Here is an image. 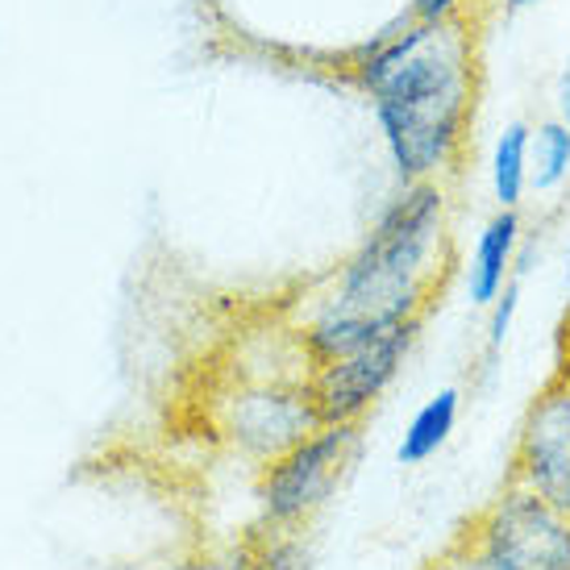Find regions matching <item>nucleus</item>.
<instances>
[{
  "label": "nucleus",
  "mask_w": 570,
  "mask_h": 570,
  "mask_svg": "<svg viewBox=\"0 0 570 570\" xmlns=\"http://www.w3.org/2000/svg\"><path fill=\"white\" fill-rule=\"evenodd\" d=\"M517 475L529 491L570 517V387L550 380L529 404L517 442Z\"/></svg>",
  "instance_id": "423d86ee"
},
{
  "label": "nucleus",
  "mask_w": 570,
  "mask_h": 570,
  "mask_svg": "<svg viewBox=\"0 0 570 570\" xmlns=\"http://www.w3.org/2000/svg\"><path fill=\"white\" fill-rule=\"evenodd\" d=\"M459 404H462L459 387H442L438 396H429L425 404H421V412L412 416V425L404 429L396 459L404 462V466H421V462L433 459V454L450 442L454 425H459Z\"/></svg>",
  "instance_id": "6e6552de"
},
{
  "label": "nucleus",
  "mask_w": 570,
  "mask_h": 570,
  "mask_svg": "<svg viewBox=\"0 0 570 570\" xmlns=\"http://www.w3.org/2000/svg\"><path fill=\"white\" fill-rule=\"evenodd\" d=\"M508 13H521V9H533V4H541V0H500Z\"/></svg>",
  "instance_id": "2eb2a0df"
},
{
  "label": "nucleus",
  "mask_w": 570,
  "mask_h": 570,
  "mask_svg": "<svg viewBox=\"0 0 570 570\" xmlns=\"http://www.w3.org/2000/svg\"><path fill=\"white\" fill-rule=\"evenodd\" d=\"M570 179V126L567 121H541L529 142V188L558 191Z\"/></svg>",
  "instance_id": "9d476101"
},
{
  "label": "nucleus",
  "mask_w": 570,
  "mask_h": 570,
  "mask_svg": "<svg viewBox=\"0 0 570 570\" xmlns=\"http://www.w3.org/2000/svg\"><path fill=\"white\" fill-rule=\"evenodd\" d=\"M421 321L425 317L404 321L396 330L380 333L375 342H366L363 350L321 366L313 387L304 392L317 425H358L363 421V412L396 383L400 366H404L412 342L421 333Z\"/></svg>",
  "instance_id": "20e7f679"
},
{
  "label": "nucleus",
  "mask_w": 570,
  "mask_h": 570,
  "mask_svg": "<svg viewBox=\"0 0 570 570\" xmlns=\"http://www.w3.org/2000/svg\"><path fill=\"white\" fill-rule=\"evenodd\" d=\"M471 0H412V17L416 21H445V17H462Z\"/></svg>",
  "instance_id": "f8f14e48"
},
{
  "label": "nucleus",
  "mask_w": 570,
  "mask_h": 570,
  "mask_svg": "<svg viewBox=\"0 0 570 570\" xmlns=\"http://www.w3.org/2000/svg\"><path fill=\"white\" fill-rule=\"evenodd\" d=\"M529 142H533V126L512 121L491 146V191L500 208H521L529 191Z\"/></svg>",
  "instance_id": "1a4fd4ad"
},
{
  "label": "nucleus",
  "mask_w": 570,
  "mask_h": 570,
  "mask_svg": "<svg viewBox=\"0 0 570 570\" xmlns=\"http://www.w3.org/2000/svg\"><path fill=\"white\" fill-rule=\"evenodd\" d=\"M517 242H521V217L517 208H500L471 254V271H466V287H471V304L488 308L512 279V258H517Z\"/></svg>",
  "instance_id": "0eeeda50"
},
{
  "label": "nucleus",
  "mask_w": 570,
  "mask_h": 570,
  "mask_svg": "<svg viewBox=\"0 0 570 570\" xmlns=\"http://www.w3.org/2000/svg\"><path fill=\"white\" fill-rule=\"evenodd\" d=\"M442 246L445 188L404 184V191L371 225L363 246L350 254L333 304L304 333L308 358L317 366L337 363L380 333L425 317L445 279Z\"/></svg>",
  "instance_id": "f03ea898"
},
{
  "label": "nucleus",
  "mask_w": 570,
  "mask_h": 570,
  "mask_svg": "<svg viewBox=\"0 0 570 570\" xmlns=\"http://www.w3.org/2000/svg\"><path fill=\"white\" fill-rule=\"evenodd\" d=\"M479 570H570V521L538 491H504L479 524Z\"/></svg>",
  "instance_id": "7ed1b4c3"
},
{
  "label": "nucleus",
  "mask_w": 570,
  "mask_h": 570,
  "mask_svg": "<svg viewBox=\"0 0 570 570\" xmlns=\"http://www.w3.org/2000/svg\"><path fill=\"white\" fill-rule=\"evenodd\" d=\"M354 445H358V425H317L301 442L287 445L258 483V500L271 521L292 524L308 517L346 471Z\"/></svg>",
  "instance_id": "39448f33"
},
{
  "label": "nucleus",
  "mask_w": 570,
  "mask_h": 570,
  "mask_svg": "<svg viewBox=\"0 0 570 570\" xmlns=\"http://www.w3.org/2000/svg\"><path fill=\"white\" fill-rule=\"evenodd\" d=\"M558 380L570 387V321H567V333H562V363H558Z\"/></svg>",
  "instance_id": "4468645a"
},
{
  "label": "nucleus",
  "mask_w": 570,
  "mask_h": 570,
  "mask_svg": "<svg viewBox=\"0 0 570 570\" xmlns=\"http://www.w3.org/2000/svg\"><path fill=\"white\" fill-rule=\"evenodd\" d=\"M517 308H521V287L517 279H508V287L491 301V321H488V350H500L512 333V321H517Z\"/></svg>",
  "instance_id": "9b49d317"
},
{
  "label": "nucleus",
  "mask_w": 570,
  "mask_h": 570,
  "mask_svg": "<svg viewBox=\"0 0 570 570\" xmlns=\"http://www.w3.org/2000/svg\"><path fill=\"white\" fill-rule=\"evenodd\" d=\"M558 121L570 126V63H567V71H562V80H558Z\"/></svg>",
  "instance_id": "ddd939ff"
},
{
  "label": "nucleus",
  "mask_w": 570,
  "mask_h": 570,
  "mask_svg": "<svg viewBox=\"0 0 570 570\" xmlns=\"http://www.w3.org/2000/svg\"><path fill=\"white\" fill-rule=\"evenodd\" d=\"M350 76L371 96L383 146L404 184H442L459 171L479 100L471 17H412L409 26L358 50Z\"/></svg>",
  "instance_id": "f257e3e1"
}]
</instances>
